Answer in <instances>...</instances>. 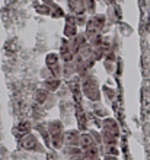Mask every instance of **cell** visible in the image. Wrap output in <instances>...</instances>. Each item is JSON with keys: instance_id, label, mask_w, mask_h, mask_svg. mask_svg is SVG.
<instances>
[{"instance_id": "cell-28", "label": "cell", "mask_w": 150, "mask_h": 160, "mask_svg": "<svg viewBox=\"0 0 150 160\" xmlns=\"http://www.w3.org/2000/svg\"><path fill=\"white\" fill-rule=\"evenodd\" d=\"M88 132L92 135V138H93L96 146H102L104 144V141H102V132H99V131H96V130H89Z\"/></svg>"}, {"instance_id": "cell-32", "label": "cell", "mask_w": 150, "mask_h": 160, "mask_svg": "<svg viewBox=\"0 0 150 160\" xmlns=\"http://www.w3.org/2000/svg\"><path fill=\"white\" fill-rule=\"evenodd\" d=\"M39 76L42 77V80H47V79H50V77H54L53 74H51V72H50V68L47 67H42L41 70H39Z\"/></svg>"}, {"instance_id": "cell-19", "label": "cell", "mask_w": 150, "mask_h": 160, "mask_svg": "<svg viewBox=\"0 0 150 160\" xmlns=\"http://www.w3.org/2000/svg\"><path fill=\"white\" fill-rule=\"evenodd\" d=\"M105 38L102 34H91L88 35V42L91 44L93 48H98V47H101L102 44H104Z\"/></svg>"}, {"instance_id": "cell-35", "label": "cell", "mask_w": 150, "mask_h": 160, "mask_svg": "<svg viewBox=\"0 0 150 160\" xmlns=\"http://www.w3.org/2000/svg\"><path fill=\"white\" fill-rule=\"evenodd\" d=\"M67 160H86L85 159V153H79V154H73V156L66 157Z\"/></svg>"}, {"instance_id": "cell-21", "label": "cell", "mask_w": 150, "mask_h": 160, "mask_svg": "<svg viewBox=\"0 0 150 160\" xmlns=\"http://www.w3.org/2000/svg\"><path fill=\"white\" fill-rule=\"evenodd\" d=\"M79 55H80V57H82L83 60H86V58H89V57H92V55H93V47H92L89 42H86L85 45L80 47Z\"/></svg>"}, {"instance_id": "cell-2", "label": "cell", "mask_w": 150, "mask_h": 160, "mask_svg": "<svg viewBox=\"0 0 150 160\" xmlns=\"http://www.w3.org/2000/svg\"><path fill=\"white\" fill-rule=\"evenodd\" d=\"M60 58L63 63H69V61H75L76 54L71 51L70 48V39L69 38H63L61 39V45H60Z\"/></svg>"}, {"instance_id": "cell-27", "label": "cell", "mask_w": 150, "mask_h": 160, "mask_svg": "<svg viewBox=\"0 0 150 160\" xmlns=\"http://www.w3.org/2000/svg\"><path fill=\"white\" fill-rule=\"evenodd\" d=\"M96 0H85V4H86V12H88L89 16L92 15H96Z\"/></svg>"}, {"instance_id": "cell-39", "label": "cell", "mask_w": 150, "mask_h": 160, "mask_svg": "<svg viewBox=\"0 0 150 160\" xmlns=\"http://www.w3.org/2000/svg\"><path fill=\"white\" fill-rule=\"evenodd\" d=\"M105 2H106V3H111V2H112V0H105Z\"/></svg>"}, {"instance_id": "cell-16", "label": "cell", "mask_w": 150, "mask_h": 160, "mask_svg": "<svg viewBox=\"0 0 150 160\" xmlns=\"http://www.w3.org/2000/svg\"><path fill=\"white\" fill-rule=\"evenodd\" d=\"M66 10H64V8H61L57 2H55L53 6H51V15L50 18L51 19H64V16H66Z\"/></svg>"}, {"instance_id": "cell-18", "label": "cell", "mask_w": 150, "mask_h": 160, "mask_svg": "<svg viewBox=\"0 0 150 160\" xmlns=\"http://www.w3.org/2000/svg\"><path fill=\"white\" fill-rule=\"evenodd\" d=\"M48 96H50V92H48L47 89H44V88L38 89L37 93H35V102H37L38 105H42V106H44V103L47 102Z\"/></svg>"}, {"instance_id": "cell-6", "label": "cell", "mask_w": 150, "mask_h": 160, "mask_svg": "<svg viewBox=\"0 0 150 160\" xmlns=\"http://www.w3.org/2000/svg\"><path fill=\"white\" fill-rule=\"evenodd\" d=\"M66 2H67L69 12L75 13V15H88L85 0H66Z\"/></svg>"}, {"instance_id": "cell-24", "label": "cell", "mask_w": 150, "mask_h": 160, "mask_svg": "<svg viewBox=\"0 0 150 160\" xmlns=\"http://www.w3.org/2000/svg\"><path fill=\"white\" fill-rule=\"evenodd\" d=\"M93 112H95V115H96V117H101V118H102V119H104V118H108V117H109V112H108V109H106L105 106H102V105H101L99 102L96 103V106H95V109H93Z\"/></svg>"}, {"instance_id": "cell-15", "label": "cell", "mask_w": 150, "mask_h": 160, "mask_svg": "<svg viewBox=\"0 0 150 160\" xmlns=\"http://www.w3.org/2000/svg\"><path fill=\"white\" fill-rule=\"evenodd\" d=\"M80 31L79 28L76 26V23H64V29H63V35H64V38H75L76 35L79 34Z\"/></svg>"}, {"instance_id": "cell-29", "label": "cell", "mask_w": 150, "mask_h": 160, "mask_svg": "<svg viewBox=\"0 0 150 160\" xmlns=\"http://www.w3.org/2000/svg\"><path fill=\"white\" fill-rule=\"evenodd\" d=\"M88 15H76V26L77 28H85L88 23Z\"/></svg>"}, {"instance_id": "cell-37", "label": "cell", "mask_w": 150, "mask_h": 160, "mask_svg": "<svg viewBox=\"0 0 150 160\" xmlns=\"http://www.w3.org/2000/svg\"><path fill=\"white\" fill-rule=\"evenodd\" d=\"M102 159L104 160H118V157L117 156H111V154H106V156H104Z\"/></svg>"}, {"instance_id": "cell-4", "label": "cell", "mask_w": 150, "mask_h": 160, "mask_svg": "<svg viewBox=\"0 0 150 160\" xmlns=\"http://www.w3.org/2000/svg\"><path fill=\"white\" fill-rule=\"evenodd\" d=\"M38 143H39V140H38L37 135L34 134V132H29V134L25 135L23 138L19 140V147L26 150V152H34L35 147L38 146Z\"/></svg>"}, {"instance_id": "cell-10", "label": "cell", "mask_w": 150, "mask_h": 160, "mask_svg": "<svg viewBox=\"0 0 150 160\" xmlns=\"http://www.w3.org/2000/svg\"><path fill=\"white\" fill-rule=\"evenodd\" d=\"M83 96L88 99V101L93 102V103H98L101 102V98H102V92H101L99 86H95V88H89L86 90H83Z\"/></svg>"}, {"instance_id": "cell-23", "label": "cell", "mask_w": 150, "mask_h": 160, "mask_svg": "<svg viewBox=\"0 0 150 160\" xmlns=\"http://www.w3.org/2000/svg\"><path fill=\"white\" fill-rule=\"evenodd\" d=\"M61 58H60V54L59 52H50V54H47L45 57V66L47 67H53L54 64L60 63Z\"/></svg>"}, {"instance_id": "cell-7", "label": "cell", "mask_w": 150, "mask_h": 160, "mask_svg": "<svg viewBox=\"0 0 150 160\" xmlns=\"http://www.w3.org/2000/svg\"><path fill=\"white\" fill-rule=\"evenodd\" d=\"M34 130L38 131V135L44 140V144H45L47 148L51 147V134L48 128H47V122H38L37 125H34Z\"/></svg>"}, {"instance_id": "cell-40", "label": "cell", "mask_w": 150, "mask_h": 160, "mask_svg": "<svg viewBox=\"0 0 150 160\" xmlns=\"http://www.w3.org/2000/svg\"><path fill=\"white\" fill-rule=\"evenodd\" d=\"M96 2H102V0H96Z\"/></svg>"}, {"instance_id": "cell-1", "label": "cell", "mask_w": 150, "mask_h": 160, "mask_svg": "<svg viewBox=\"0 0 150 160\" xmlns=\"http://www.w3.org/2000/svg\"><path fill=\"white\" fill-rule=\"evenodd\" d=\"M106 15L104 13H96V15H92L89 16L88 23L85 26V32L86 35L91 34H102L104 32V28L106 25Z\"/></svg>"}, {"instance_id": "cell-31", "label": "cell", "mask_w": 150, "mask_h": 160, "mask_svg": "<svg viewBox=\"0 0 150 160\" xmlns=\"http://www.w3.org/2000/svg\"><path fill=\"white\" fill-rule=\"evenodd\" d=\"M104 95H105V98L108 99V101H112L114 98H115V92H114V89H111V88H108V86H104Z\"/></svg>"}, {"instance_id": "cell-12", "label": "cell", "mask_w": 150, "mask_h": 160, "mask_svg": "<svg viewBox=\"0 0 150 160\" xmlns=\"http://www.w3.org/2000/svg\"><path fill=\"white\" fill-rule=\"evenodd\" d=\"M73 76H77V72H76V63L75 61L63 63V79L71 80Z\"/></svg>"}, {"instance_id": "cell-36", "label": "cell", "mask_w": 150, "mask_h": 160, "mask_svg": "<svg viewBox=\"0 0 150 160\" xmlns=\"http://www.w3.org/2000/svg\"><path fill=\"white\" fill-rule=\"evenodd\" d=\"M41 3L47 4V6H53L55 3V0H41Z\"/></svg>"}, {"instance_id": "cell-13", "label": "cell", "mask_w": 150, "mask_h": 160, "mask_svg": "<svg viewBox=\"0 0 150 160\" xmlns=\"http://www.w3.org/2000/svg\"><path fill=\"white\" fill-rule=\"evenodd\" d=\"M47 128L50 131V134H57V132H61L64 130V124H63L61 119H51V121L47 122Z\"/></svg>"}, {"instance_id": "cell-5", "label": "cell", "mask_w": 150, "mask_h": 160, "mask_svg": "<svg viewBox=\"0 0 150 160\" xmlns=\"http://www.w3.org/2000/svg\"><path fill=\"white\" fill-rule=\"evenodd\" d=\"M80 132L79 130H66V147H80Z\"/></svg>"}, {"instance_id": "cell-3", "label": "cell", "mask_w": 150, "mask_h": 160, "mask_svg": "<svg viewBox=\"0 0 150 160\" xmlns=\"http://www.w3.org/2000/svg\"><path fill=\"white\" fill-rule=\"evenodd\" d=\"M102 131H106L108 134L120 138V125H118L117 119L111 118V117L102 119Z\"/></svg>"}, {"instance_id": "cell-22", "label": "cell", "mask_w": 150, "mask_h": 160, "mask_svg": "<svg viewBox=\"0 0 150 160\" xmlns=\"http://www.w3.org/2000/svg\"><path fill=\"white\" fill-rule=\"evenodd\" d=\"M101 132H102V141H104V146H118V138L117 137L108 134L106 131H101Z\"/></svg>"}, {"instance_id": "cell-34", "label": "cell", "mask_w": 150, "mask_h": 160, "mask_svg": "<svg viewBox=\"0 0 150 160\" xmlns=\"http://www.w3.org/2000/svg\"><path fill=\"white\" fill-rule=\"evenodd\" d=\"M105 60L106 61H112V63H117L118 61V58H117V55H115V52H114L112 50L109 51L108 54H106V57H105Z\"/></svg>"}, {"instance_id": "cell-14", "label": "cell", "mask_w": 150, "mask_h": 160, "mask_svg": "<svg viewBox=\"0 0 150 160\" xmlns=\"http://www.w3.org/2000/svg\"><path fill=\"white\" fill-rule=\"evenodd\" d=\"M28 124H29V122H21V124H18V125L13 128V134H15V137H16L18 140L23 138L25 135H28L31 132V130H26V127H29Z\"/></svg>"}, {"instance_id": "cell-8", "label": "cell", "mask_w": 150, "mask_h": 160, "mask_svg": "<svg viewBox=\"0 0 150 160\" xmlns=\"http://www.w3.org/2000/svg\"><path fill=\"white\" fill-rule=\"evenodd\" d=\"M51 147L54 150H63L66 147V131L51 135Z\"/></svg>"}, {"instance_id": "cell-20", "label": "cell", "mask_w": 150, "mask_h": 160, "mask_svg": "<svg viewBox=\"0 0 150 160\" xmlns=\"http://www.w3.org/2000/svg\"><path fill=\"white\" fill-rule=\"evenodd\" d=\"M85 159H93V157H102L101 154V147L99 146H96L93 144L92 147H89L88 150H85Z\"/></svg>"}, {"instance_id": "cell-38", "label": "cell", "mask_w": 150, "mask_h": 160, "mask_svg": "<svg viewBox=\"0 0 150 160\" xmlns=\"http://www.w3.org/2000/svg\"><path fill=\"white\" fill-rule=\"evenodd\" d=\"M86 160H104L102 157H93V159H86Z\"/></svg>"}, {"instance_id": "cell-9", "label": "cell", "mask_w": 150, "mask_h": 160, "mask_svg": "<svg viewBox=\"0 0 150 160\" xmlns=\"http://www.w3.org/2000/svg\"><path fill=\"white\" fill-rule=\"evenodd\" d=\"M42 88L47 89L50 93H57L61 89V79L50 77L47 80H42Z\"/></svg>"}, {"instance_id": "cell-11", "label": "cell", "mask_w": 150, "mask_h": 160, "mask_svg": "<svg viewBox=\"0 0 150 160\" xmlns=\"http://www.w3.org/2000/svg\"><path fill=\"white\" fill-rule=\"evenodd\" d=\"M76 119H77V124H79V130H86L88 117H86V112L82 109V106L79 103H76Z\"/></svg>"}, {"instance_id": "cell-25", "label": "cell", "mask_w": 150, "mask_h": 160, "mask_svg": "<svg viewBox=\"0 0 150 160\" xmlns=\"http://www.w3.org/2000/svg\"><path fill=\"white\" fill-rule=\"evenodd\" d=\"M35 12L39 15V16H50L51 15V6H47L44 3H39L35 8Z\"/></svg>"}, {"instance_id": "cell-33", "label": "cell", "mask_w": 150, "mask_h": 160, "mask_svg": "<svg viewBox=\"0 0 150 160\" xmlns=\"http://www.w3.org/2000/svg\"><path fill=\"white\" fill-rule=\"evenodd\" d=\"M64 21H66V23H76V15L71 12H67L64 16Z\"/></svg>"}, {"instance_id": "cell-26", "label": "cell", "mask_w": 150, "mask_h": 160, "mask_svg": "<svg viewBox=\"0 0 150 160\" xmlns=\"http://www.w3.org/2000/svg\"><path fill=\"white\" fill-rule=\"evenodd\" d=\"M55 105H57V96H55V93H50V96H48L47 102L44 103V109L45 111L53 109Z\"/></svg>"}, {"instance_id": "cell-17", "label": "cell", "mask_w": 150, "mask_h": 160, "mask_svg": "<svg viewBox=\"0 0 150 160\" xmlns=\"http://www.w3.org/2000/svg\"><path fill=\"white\" fill-rule=\"evenodd\" d=\"M93 144H95V141L92 138V135L89 132H82V135H80V148L85 152L89 147H92Z\"/></svg>"}, {"instance_id": "cell-30", "label": "cell", "mask_w": 150, "mask_h": 160, "mask_svg": "<svg viewBox=\"0 0 150 160\" xmlns=\"http://www.w3.org/2000/svg\"><path fill=\"white\" fill-rule=\"evenodd\" d=\"M104 68L108 74H114V73L117 72V66H115V63H112V61H106V60H104Z\"/></svg>"}]
</instances>
